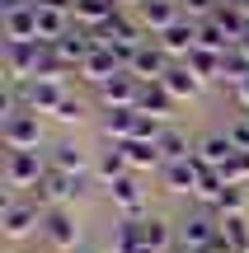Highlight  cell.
Listing matches in <instances>:
<instances>
[{
	"label": "cell",
	"mask_w": 249,
	"mask_h": 253,
	"mask_svg": "<svg viewBox=\"0 0 249 253\" xmlns=\"http://www.w3.org/2000/svg\"><path fill=\"white\" fill-rule=\"evenodd\" d=\"M231 141H235V150H249V118H240L231 126Z\"/></svg>",
	"instance_id": "4dcf8cb0"
},
{
	"label": "cell",
	"mask_w": 249,
	"mask_h": 253,
	"mask_svg": "<svg viewBox=\"0 0 249 253\" xmlns=\"http://www.w3.org/2000/svg\"><path fill=\"white\" fill-rule=\"evenodd\" d=\"M47 169H61V173H75V178H80V173L90 169V155H85L80 145H71V141H66V145H56V150H52Z\"/></svg>",
	"instance_id": "603a6c76"
},
{
	"label": "cell",
	"mask_w": 249,
	"mask_h": 253,
	"mask_svg": "<svg viewBox=\"0 0 249 253\" xmlns=\"http://www.w3.org/2000/svg\"><path fill=\"white\" fill-rule=\"evenodd\" d=\"M235 47H240V52L249 56V28H245V33H240V42H235Z\"/></svg>",
	"instance_id": "e575fe53"
},
{
	"label": "cell",
	"mask_w": 249,
	"mask_h": 253,
	"mask_svg": "<svg viewBox=\"0 0 249 253\" xmlns=\"http://www.w3.org/2000/svg\"><path fill=\"white\" fill-rule=\"evenodd\" d=\"M122 71H127V61H122L113 47H103V42L80 61V80H90V84H108L113 75H122Z\"/></svg>",
	"instance_id": "ba28073f"
},
{
	"label": "cell",
	"mask_w": 249,
	"mask_h": 253,
	"mask_svg": "<svg viewBox=\"0 0 249 253\" xmlns=\"http://www.w3.org/2000/svg\"><path fill=\"white\" fill-rule=\"evenodd\" d=\"M80 118H85V103L66 94V103H61V108H56V122H80Z\"/></svg>",
	"instance_id": "f546056e"
},
{
	"label": "cell",
	"mask_w": 249,
	"mask_h": 253,
	"mask_svg": "<svg viewBox=\"0 0 249 253\" xmlns=\"http://www.w3.org/2000/svg\"><path fill=\"white\" fill-rule=\"evenodd\" d=\"M5 42H38V9H33V0H28L24 9H14V14H5Z\"/></svg>",
	"instance_id": "2e32d148"
},
{
	"label": "cell",
	"mask_w": 249,
	"mask_h": 253,
	"mask_svg": "<svg viewBox=\"0 0 249 253\" xmlns=\"http://www.w3.org/2000/svg\"><path fill=\"white\" fill-rule=\"evenodd\" d=\"M99 99L108 103V108H137V99H141V80L132 71H122V75H113L108 84H99Z\"/></svg>",
	"instance_id": "7c38bea8"
},
{
	"label": "cell",
	"mask_w": 249,
	"mask_h": 253,
	"mask_svg": "<svg viewBox=\"0 0 249 253\" xmlns=\"http://www.w3.org/2000/svg\"><path fill=\"white\" fill-rule=\"evenodd\" d=\"M43 235H47V244H52L56 253H75L80 249V225H75V216L66 207L43 211Z\"/></svg>",
	"instance_id": "5b68a950"
},
{
	"label": "cell",
	"mask_w": 249,
	"mask_h": 253,
	"mask_svg": "<svg viewBox=\"0 0 249 253\" xmlns=\"http://www.w3.org/2000/svg\"><path fill=\"white\" fill-rule=\"evenodd\" d=\"M240 9H245V19H249V0H240Z\"/></svg>",
	"instance_id": "8d00e7d4"
},
{
	"label": "cell",
	"mask_w": 249,
	"mask_h": 253,
	"mask_svg": "<svg viewBox=\"0 0 249 253\" xmlns=\"http://www.w3.org/2000/svg\"><path fill=\"white\" fill-rule=\"evenodd\" d=\"M47 42H5V84L38 80V61H43Z\"/></svg>",
	"instance_id": "3957f363"
},
{
	"label": "cell",
	"mask_w": 249,
	"mask_h": 253,
	"mask_svg": "<svg viewBox=\"0 0 249 253\" xmlns=\"http://www.w3.org/2000/svg\"><path fill=\"white\" fill-rule=\"evenodd\" d=\"M28 0H0V14H14V9H24Z\"/></svg>",
	"instance_id": "836d02e7"
},
{
	"label": "cell",
	"mask_w": 249,
	"mask_h": 253,
	"mask_svg": "<svg viewBox=\"0 0 249 253\" xmlns=\"http://www.w3.org/2000/svg\"><path fill=\"white\" fill-rule=\"evenodd\" d=\"M141 244L155 249V253H165L169 249V225L160 216H141Z\"/></svg>",
	"instance_id": "d4e9b609"
},
{
	"label": "cell",
	"mask_w": 249,
	"mask_h": 253,
	"mask_svg": "<svg viewBox=\"0 0 249 253\" xmlns=\"http://www.w3.org/2000/svg\"><path fill=\"white\" fill-rule=\"evenodd\" d=\"M221 178L226 183H249V150H235L231 155V164L221 169Z\"/></svg>",
	"instance_id": "f1b7e54d"
},
{
	"label": "cell",
	"mask_w": 249,
	"mask_h": 253,
	"mask_svg": "<svg viewBox=\"0 0 249 253\" xmlns=\"http://www.w3.org/2000/svg\"><path fill=\"white\" fill-rule=\"evenodd\" d=\"M155 42L165 47L169 56H188V52L198 47V19H179L174 28H165V33L155 38Z\"/></svg>",
	"instance_id": "9a60e30c"
},
{
	"label": "cell",
	"mask_w": 249,
	"mask_h": 253,
	"mask_svg": "<svg viewBox=\"0 0 249 253\" xmlns=\"http://www.w3.org/2000/svg\"><path fill=\"white\" fill-rule=\"evenodd\" d=\"M75 253H85V249H75Z\"/></svg>",
	"instance_id": "f35d334b"
},
{
	"label": "cell",
	"mask_w": 249,
	"mask_h": 253,
	"mask_svg": "<svg viewBox=\"0 0 249 253\" xmlns=\"http://www.w3.org/2000/svg\"><path fill=\"white\" fill-rule=\"evenodd\" d=\"M122 155H127L132 173H141V169H165V155H160L155 141H122Z\"/></svg>",
	"instance_id": "44dd1931"
},
{
	"label": "cell",
	"mask_w": 249,
	"mask_h": 253,
	"mask_svg": "<svg viewBox=\"0 0 249 253\" xmlns=\"http://www.w3.org/2000/svg\"><path fill=\"white\" fill-rule=\"evenodd\" d=\"M235 99H240V103H245V108H249V75H245V80H240V84H235Z\"/></svg>",
	"instance_id": "d6a6232c"
},
{
	"label": "cell",
	"mask_w": 249,
	"mask_h": 253,
	"mask_svg": "<svg viewBox=\"0 0 249 253\" xmlns=\"http://www.w3.org/2000/svg\"><path fill=\"white\" fill-rule=\"evenodd\" d=\"M137 253H155V249H146V244H141V249H137Z\"/></svg>",
	"instance_id": "74e56055"
},
{
	"label": "cell",
	"mask_w": 249,
	"mask_h": 253,
	"mask_svg": "<svg viewBox=\"0 0 249 253\" xmlns=\"http://www.w3.org/2000/svg\"><path fill=\"white\" fill-rule=\"evenodd\" d=\"M118 5H137V9H141V5H146V0H118Z\"/></svg>",
	"instance_id": "d590c367"
},
{
	"label": "cell",
	"mask_w": 249,
	"mask_h": 253,
	"mask_svg": "<svg viewBox=\"0 0 249 253\" xmlns=\"http://www.w3.org/2000/svg\"><path fill=\"white\" fill-rule=\"evenodd\" d=\"M137 122H141V108H108L103 136H108L113 145H122V141H132V136H137Z\"/></svg>",
	"instance_id": "d6986e66"
},
{
	"label": "cell",
	"mask_w": 249,
	"mask_h": 253,
	"mask_svg": "<svg viewBox=\"0 0 249 253\" xmlns=\"http://www.w3.org/2000/svg\"><path fill=\"white\" fill-rule=\"evenodd\" d=\"M108 197H113V207H118L122 216L141 220V207H146V192H141L137 173H127V178H118V183H108Z\"/></svg>",
	"instance_id": "4fadbf2b"
},
{
	"label": "cell",
	"mask_w": 249,
	"mask_h": 253,
	"mask_svg": "<svg viewBox=\"0 0 249 253\" xmlns=\"http://www.w3.org/2000/svg\"><path fill=\"white\" fill-rule=\"evenodd\" d=\"M47 173V164L38 160V150H9L5 155V183L9 188H38Z\"/></svg>",
	"instance_id": "52a82bcc"
},
{
	"label": "cell",
	"mask_w": 249,
	"mask_h": 253,
	"mask_svg": "<svg viewBox=\"0 0 249 253\" xmlns=\"http://www.w3.org/2000/svg\"><path fill=\"white\" fill-rule=\"evenodd\" d=\"M127 173H132L127 155H122V145H113V150L99 160V178H103V183H118V178H127Z\"/></svg>",
	"instance_id": "484cf974"
},
{
	"label": "cell",
	"mask_w": 249,
	"mask_h": 253,
	"mask_svg": "<svg viewBox=\"0 0 249 253\" xmlns=\"http://www.w3.org/2000/svg\"><path fill=\"white\" fill-rule=\"evenodd\" d=\"M155 145H160V155H165V164H169V160H188V155H193V150H188V136H184V131H165Z\"/></svg>",
	"instance_id": "4316f807"
},
{
	"label": "cell",
	"mask_w": 249,
	"mask_h": 253,
	"mask_svg": "<svg viewBox=\"0 0 249 253\" xmlns=\"http://www.w3.org/2000/svg\"><path fill=\"white\" fill-rule=\"evenodd\" d=\"M165 192H198V178H202V164L188 155V160H169L165 169Z\"/></svg>",
	"instance_id": "5bb4252c"
},
{
	"label": "cell",
	"mask_w": 249,
	"mask_h": 253,
	"mask_svg": "<svg viewBox=\"0 0 249 253\" xmlns=\"http://www.w3.org/2000/svg\"><path fill=\"white\" fill-rule=\"evenodd\" d=\"M0 136H5L9 150H38V141H43V122H38V113L19 108V113H9V118H0Z\"/></svg>",
	"instance_id": "7a4b0ae2"
},
{
	"label": "cell",
	"mask_w": 249,
	"mask_h": 253,
	"mask_svg": "<svg viewBox=\"0 0 249 253\" xmlns=\"http://www.w3.org/2000/svg\"><path fill=\"white\" fill-rule=\"evenodd\" d=\"M179 9H184V19L188 14H207V0H179Z\"/></svg>",
	"instance_id": "1f68e13d"
},
{
	"label": "cell",
	"mask_w": 249,
	"mask_h": 253,
	"mask_svg": "<svg viewBox=\"0 0 249 253\" xmlns=\"http://www.w3.org/2000/svg\"><path fill=\"white\" fill-rule=\"evenodd\" d=\"M118 0H75V9H71V19L75 24H85V28H103L113 14H118Z\"/></svg>",
	"instance_id": "e0dca14e"
},
{
	"label": "cell",
	"mask_w": 249,
	"mask_h": 253,
	"mask_svg": "<svg viewBox=\"0 0 249 253\" xmlns=\"http://www.w3.org/2000/svg\"><path fill=\"white\" fill-rule=\"evenodd\" d=\"M165 89L174 94V99H193V94L202 89V75H198L188 61H174V66L165 71Z\"/></svg>",
	"instance_id": "ac0fdd59"
},
{
	"label": "cell",
	"mask_w": 249,
	"mask_h": 253,
	"mask_svg": "<svg viewBox=\"0 0 249 253\" xmlns=\"http://www.w3.org/2000/svg\"><path fill=\"white\" fill-rule=\"evenodd\" d=\"M174 66V56L165 52L160 42H141L137 52H132V61H127V71L137 75L141 84H150V80H165V71Z\"/></svg>",
	"instance_id": "8992f818"
},
{
	"label": "cell",
	"mask_w": 249,
	"mask_h": 253,
	"mask_svg": "<svg viewBox=\"0 0 249 253\" xmlns=\"http://www.w3.org/2000/svg\"><path fill=\"white\" fill-rule=\"evenodd\" d=\"M33 225L43 230V211H38V202L5 197V207H0V230H5V239H28V235H33Z\"/></svg>",
	"instance_id": "277c9868"
},
{
	"label": "cell",
	"mask_w": 249,
	"mask_h": 253,
	"mask_svg": "<svg viewBox=\"0 0 249 253\" xmlns=\"http://www.w3.org/2000/svg\"><path fill=\"white\" fill-rule=\"evenodd\" d=\"M179 19H184L179 0H146V5H141V28H146L150 38H160L165 28H174Z\"/></svg>",
	"instance_id": "8fae6325"
},
{
	"label": "cell",
	"mask_w": 249,
	"mask_h": 253,
	"mask_svg": "<svg viewBox=\"0 0 249 253\" xmlns=\"http://www.w3.org/2000/svg\"><path fill=\"white\" fill-rule=\"evenodd\" d=\"M80 192H85V188H80V178H75V173L47 169L43 183L33 188V202H38V207H47V211H56V207H66V202H75Z\"/></svg>",
	"instance_id": "6da1fadb"
},
{
	"label": "cell",
	"mask_w": 249,
	"mask_h": 253,
	"mask_svg": "<svg viewBox=\"0 0 249 253\" xmlns=\"http://www.w3.org/2000/svg\"><path fill=\"white\" fill-rule=\"evenodd\" d=\"M216 211H221V216H240L245 211V188L240 183H226V192L216 197Z\"/></svg>",
	"instance_id": "83f0119b"
},
{
	"label": "cell",
	"mask_w": 249,
	"mask_h": 253,
	"mask_svg": "<svg viewBox=\"0 0 249 253\" xmlns=\"http://www.w3.org/2000/svg\"><path fill=\"white\" fill-rule=\"evenodd\" d=\"M198 47H207V52H235V38H231V28L226 24H216V14H207L202 24H198Z\"/></svg>",
	"instance_id": "ffe728a7"
},
{
	"label": "cell",
	"mask_w": 249,
	"mask_h": 253,
	"mask_svg": "<svg viewBox=\"0 0 249 253\" xmlns=\"http://www.w3.org/2000/svg\"><path fill=\"white\" fill-rule=\"evenodd\" d=\"M231 155H235L231 131H212V136H202V141H198L193 160L202 164V169H226V164H231Z\"/></svg>",
	"instance_id": "30bf717a"
},
{
	"label": "cell",
	"mask_w": 249,
	"mask_h": 253,
	"mask_svg": "<svg viewBox=\"0 0 249 253\" xmlns=\"http://www.w3.org/2000/svg\"><path fill=\"white\" fill-rule=\"evenodd\" d=\"M174 94L165 89V80H150V84H141V99H137V108L141 113H150V118H165L169 108H174Z\"/></svg>",
	"instance_id": "7402d4cb"
},
{
	"label": "cell",
	"mask_w": 249,
	"mask_h": 253,
	"mask_svg": "<svg viewBox=\"0 0 249 253\" xmlns=\"http://www.w3.org/2000/svg\"><path fill=\"white\" fill-rule=\"evenodd\" d=\"M61 103H66L61 80H28V89H24V108L28 113H52V118H56Z\"/></svg>",
	"instance_id": "9c48e42d"
},
{
	"label": "cell",
	"mask_w": 249,
	"mask_h": 253,
	"mask_svg": "<svg viewBox=\"0 0 249 253\" xmlns=\"http://www.w3.org/2000/svg\"><path fill=\"white\" fill-rule=\"evenodd\" d=\"M188 66H193L202 80H226V56L221 52H207V47H193V52L184 56Z\"/></svg>",
	"instance_id": "cb8c5ba5"
}]
</instances>
